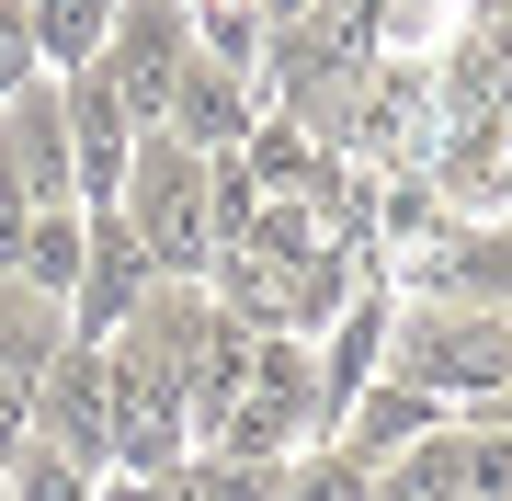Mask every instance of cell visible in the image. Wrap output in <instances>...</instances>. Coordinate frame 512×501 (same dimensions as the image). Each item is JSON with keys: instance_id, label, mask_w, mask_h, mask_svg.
<instances>
[{"instance_id": "obj_14", "label": "cell", "mask_w": 512, "mask_h": 501, "mask_svg": "<svg viewBox=\"0 0 512 501\" xmlns=\"http://www.w3.org/2000/svg\"><path fill=\"white\" fill-rule=\"evenodd\" d=\"M92 490H103L92 467H69L57 445H35V433H23L12 456H0V501H92Z\"/></svg>"}, {"instance_id": "obj_8", "label": "cell", "mask_w": 512, "mask_h": 501, "mask_svg": "<svg viewBox=\"0 0 512 501\" xmlns=\"http://www.w3.org/2000/svg\"><path fill=\"white\" fill-rule=\"evenodd\" d=\"M148 285H160V274H148V251L126 240V217L92 205V251H80V285H69V342H114Z\"/></svg>"}, {"instance_id": "obj_7", "label": "cell", "mask_w": 512, "mask_h": 501, "mask_svg": "<svg viewBox=\"0 0 512 501\" xmlns=\"http://www.w3.org/2000/svg\"><path fill=\"white\" fill-rule=\"evenodd\" d=\"M57 80V103H69V171H80V205H114V183H126V160H137V114L103 92V69H46Z\"/></svg>"}, {"instance_id": "obj_13", "label": "cell", "mask_w": 512, "mask_h": 501, "mask_svg": "<svg viewBox=\"0 0 512 501\" xmlns=\"http://www.w3.org/2000/svg\"><path fill=\"white\" fill-rule=\"evenodd\" d=\"M35 12V57L46 69H92L103 35H114V0H23Z\"/></svg>"}, {"instance_id": "obj_16", "label": "cell", "mask_w": 512, "mask_h": 501, "mask_svg": "<svg viewBox=\"0 0 512 501\" xmlns=\"http://www.w3.org/2000/svg\"><path fill=\"white\" fill-rule=\"evenodd\" d=\"M467 501H512V422L467 433Z\"/></svg>"}, {"instance_id": "obj_17", "label": "cell", "mask_w": 512, "mask_h": 501, "mask_svg": "<svg viewBox=\"0 0 512 501\" xmlns=\"http://www.w3.org/2000/svg\"><path fill=\"white\" fill-rule=\"evenodd\" d=\"M23 80H46V57H35V12H23V0H0V103H12Z\"/></svg>"}, {"instance_id": "obj_3", "label": "cell", "mask_w": 512, "mask_h": 501, "mask_svg": "<svg viewBox=\"0 0 512 501\" xmlns=\"http://www.w3.org/2000/svg\"><path fill=\"white\" fill-rule=\"evenodd\" d=\"M308 422H319V365H308V342H296V331H262L239 399L217 410V433H205L194 456H296Z\"/></svg>"}, {"instance_id": "obj_12", "label": "cell", "mask_w": 512, "mask_h": 501, "mask_svg": "<svg viewBox=\"0 0 512 501\" xmlns=\"http://www.w3.org/2000/svg\"><path fill=\"white\" fill-rule=\"evenodd\" d=\"M376 342H387V308L365 297V308L342 319V342H330V353H308V365H319V422H330L342 399H365V388H376Z\"/></svg>"}, {"instance_id": "obj_2", "label": "cell", "mask_w": 512, "mask_h": 501, "mask_svg": "<svg viewBox=\"0 0 512 501\" xmlns=\"http://www.w3.org/2000/svg\"><path fill=\"white\" fill-rule=\"evenodd\" d=\"M387 376H410V388H433V399H490L501 376H512V319L501 308L421 297L399 319V342H387Z\"/></svg>"}, {"instance_id": "obj_5", "label": "cell", "mask_w": 512, "mask_h": 501, "mask_svg": "<svg viewBox=\"0 0 512 501\" xmlns=\"http://www.w3.org/2000/svg\"><path fill=\"white\" fill-rule=\"evenodd\" d=\"M35 445H57L69 467H114V353L103 342H57L46 388H35Z\"/></svg>"}, {"instance_id": "obj_1", "label": "cell", "mask_w": 512, "mask_h": 501, "mask_svg": "<svg viewBox=\"0 0 512 501\" xmlns=\"http://www.w3.org/2000/svg\"><path fill=\"white\" fill-rule=\"evenodd\" d=\"M114 217H126V240L148 251V274L160 285H205L217 274V205H205V149L148 126L126 183H114Z\"/></svg>"}, {"instance_id": "obj_15", "label": "cell", "mask_w": 512, "mask_h": 501, "mask_svg": "<svg viewBox=\"0 0 512 501\" xmlns=\"http://www.w3.org/2000/svg\"><path fill=\"white\" fill-rule=\"evenodd\" d=\"M285 501H365V456L330 445V456H285Z\"/></svg>"}, {"instance_id": "obj_11", "label": "cell", "mask_w": 512, "mask_h": 501, "mask_svg": "<svg viewBox=\"0 0 512 501\" xmlns=\"http://www.w3.org/2000/svg\"><path fill=\"white\" fill-rule=\"evenodd\" d=\"M421 433H444V399H433V388H410V376H376V388L353 399V433H342V445L376 467V456L421 445Z\"/></svg>"}, {"instance_id": "obj_6", "label": "cell", "mask_w": 512, "mask_h": 501, "mask_svg": "<svg viewBox=\"0 0 512 501\" xmlns=\"http://www.w3.org/2000/svg\"><path fill=\"white\" fill-rule=\"evenodd\" d=\"M251 114H262V80H251V69H228V57H205V46H183V69H171V103H160V137H183V149L228 160L239 137H251Z\"/></svg>"}, {"instance_id": "obj_9", "label": "cell", "mask_w": 512, "mask_h": 501, "mask_svg": "<svg viewBox=\"0 0 512 501\" xmlns=\"http://www.w3.org/2000/svg\"><path fill=\"white\" fill-rule=\"evenodd\" d=\"M0 171H12L35 205H80V171H69V103H57V80H23V92L0 103Z\"/></svg>"}, {"instance_id": "obj_10", "label": "cell", "mask_w": 512, "mask_h": 501, "mask_svg": "<svg viewBox=\"0 0 512 501\" xmlns=\"http://www.w3.org/2000/svg\"><path fill=\"white\" fill-rule=\"evenodd\" d=\"M80 251H92V205H35L0 274H12V285H35V297H57V308H69V285H80Z\"/></svg>"}, {"instance_id": "obj_4", "label": "cell", "mask_w": 512, "mask_h": 501, "mask_svg": "<svg viewBox=\"0 0 512 501\" xmlns=\"http://www.w3.org/2000/svg\"><path fill=\"white\" fill-rule=\"evenodd\" d=\"M183 46H194V0H114V35H103V92L137 114V126H160V103H171V69H183Z\"/></svg>"}]
</instances>
